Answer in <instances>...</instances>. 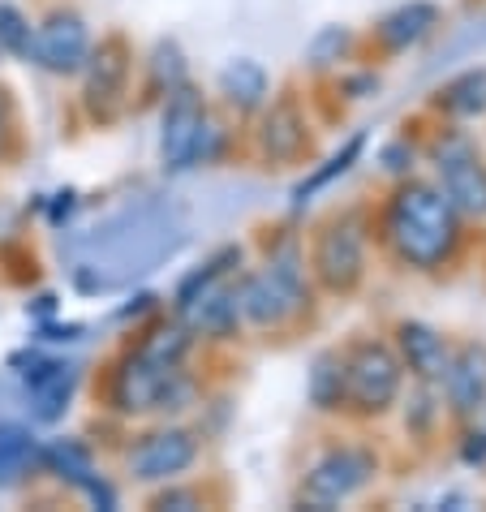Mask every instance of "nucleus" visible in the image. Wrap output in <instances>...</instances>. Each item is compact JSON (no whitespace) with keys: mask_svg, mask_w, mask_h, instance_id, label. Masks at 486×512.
<instances>
[{"mask_svg":"<svg viewBox=\"0 0 486 512\" xmlns=\"http://www.w3.org/2000/svg\"><path fill=\"white\" fill-rule=\"evenodd\" d=\"M302 147H306V121H302V112L284 99V104L271 108L267 121H263V151H267V160L289 164L302 155Z\"/></svg>","mask_w":486,"mask_h":512,"instance_id":"obj_14","label":"nucleus"},{"mask_svg":"<svg viewBox=\"0 0 486 512\" xmlns=\"http://www.w3.org/2000/svg\"><path fill=\"white\" fill-rule=\"evenodd\" d=\"M400 349H405V362L418 379H443V366H448V349L443 340L422 323H405L400 327Z\"/></svg>","mask_w":486,"mask_h":512,"instance_id":"obj_15","label":"nucleus"},{"mask_svg":"<svg viewBox=\"0 0 486 512\" xmlns=\"http://www.w3.org/2000/svg\"><path fill=\"white\" fill-rule=\"evenodd\" d=\"M340 396H345V362L332 358V353H323L310 371V401L319 409H332Z\"/></svg>","mask_w":486,"mask_h":512,"instance_id":"obj_22","label":"nucleus"},{"mask_svg":"<svg viewBox=\"0 0 486 512\" xmlns=\"http://www.w3.org/2000/svg\"><path fill=\"white\" fill-rule=\"evenodd\" d=\"M435 22H439V9L426 5V0H413V5H405V9H396V13L383 18L379 39L388 48H409V44H418V39L431 31Z\"/></svg>","mask_w":486,"mask_h":512,"instance_id":"obj_16","label":"nucleus"},{"mask_svg":"<svg viewBox=\"0 0 486 512\" xmlns=\"http://www.w3.org/2000/svg\"><path fill=\"white\" fill-rule=\"evenodd\" d=\"M237 306L246 310V319L259 323V327H280L284 319H293L297 310L306 306L302 272H297L293 254H289V259H280V263H271L267 272L250 276L246 284H241Z\"/></svg>","mask_w":486,"mask_h":512,"instance_id":"obj_3","label":"nucleus"},{"mask_svg":"<svg viewBox=\"0 0 486 512\" xmlns=\"http://www.w3.org/2000/svg\"><path fill=\"white\" fill-rule=\"evenodd\" d=\"M439 177L452 207L469 211V216H486V164L465 138H448L439 147Z\"/></svg>","mask_w":486,"mask_h":512,"instance_id":"obj_6","label":"nucleus"},{"mask_svg":"<svg viewBox=\"0 0 486 512\" xmlns=\"http://www.w3.org/2000/svg\"><path fill=\"white\" fill-rule=\"evenodd\" d=\"M181 349H185L181 332H155V336L142 340V349L121 366V375H117V388H112L117 405L134 414V409H155V405L173 401Z\"/></svg>","mask_w":486,"mask_h":512,"instance_id":"obj_2","label":"nucleus"},{"mask_svg":"<svg viewBox=\"0 0 486 512\" xmlns=\"http://www.w3.org/2000/svg\"><path fill=\"white\" fill-rule=\"evenodd\" d=\"M125 78H130V52H125L121 39H104L91 52L87 65V104L95 117H112L125 95Z\"/></svg>","mask_w":486,"mask_h":512,"instance_id":"obj_11","label":"nucleus"},{"mask_svg":"<svg viewBox=\"0 0 486 512\" xmlns=\"http://www.w3.org/2000/svg\"><path fill=\"white\" fill-rule=\"evenodd\" d=\"M465 461H486V435H469V444H465Z\"/></svg>","mask_w":486,"mask_h":512,"instance_id":"obj_25","label":"nucleus"},{"mask_svg":"<svg viewBox=\"0 0 486 512\" xmlns=\"http://www.w3.org/2000/svg\"><path fill=\"white\" fill-rule=\"evenodd\" d=\"M203 134H207L203 104H198V95L190 87H177L173 104L164 112V164L173 173L190 168L203 155Z\"/></svg>","mask_w":486,"mask_h":512,"instance_id":"obj_7","label":"nucleus"},{"mask_svg":"<svg viewBox=\"0 0 486 512\" xmlns=\"http://www.w3.org/2000/svg\"><path fill=\"white\" fill-rule=\"evenodd\" d=\"M0 44L9 52H31V26L13 5H0Z\"/></svg>","mask_w":486,"mask_h":512,"instance_id":"obj_23","label":"nucleus"},{"mask_svg":"<svg viewBox=\"0 0 486 512\" xmlns=\"http://www.w3.org/2000/svg\"><path fill=\"white\" fill-rule=\"evenodd\" d=\"M35 457V439L18 422H0V487L13 482Z\"/></svg>","mask_w":486,"mask_h":512,"instance_id":"obj_20","label":"nucleus"},{"mask_svg":"<svg viewBox=\"0 0 486 512\" xmlns=\"http://www.w3.org/2000/svg\"><path fill=\"white\" fill-rule=\"evenodd\" d=\"M5 134H9V104H5V95H0V147H5Z\"/></svg>","mask_w":486,"mask_h":512,"instance_id":"obj_26","label":"nucleus"},{"mask_svg":"<svg viewBox=\"0 0 486 512\" xmlns=\"http://www.w3.org/2000/svg\"><path fill=\"white\" fill-rule=\"evenodd\" d=\"M388 241L409 267L431 272L456 246V207L431 186H405L388 207Z\"/></svg>","mask_w":486,"mask_h":512,"instance_id":"obj_1","label":"nucleus"},{"mask_svg":"<svg viewBox=\"0 0 486 512\" xmlns=\"http://www.w3.org/2000/svg\"><path fill=\"white\" fill-rule=\"evenodd\" d=\"M220 91L228 95V104H237V108H259L263 104V95H267V74H263V65L259 61H233L220 74Z\"/></svg>","mask_w":486,"mask_h":512,"instance_id":"obj_17","label":"nucleus"},{"mask_svg":"<svg viewBox=\"0 0 486 512\" xmlns=\"http://www.w3.org/2000/svg\"><path fill=\"white\" fill-rule=\"evenodd\" d=\"M194 457H198V444L190 431H155L130 452V469L142 482H160V478H173L181 469H190Z\"/></svg>","mask_w":486,"mask_h":512,"instance_id":"obj_10","label":"nucleus"},{"mask_svg":"<svg viewBox=\"0 0 486 512\" xmlns=\"http://www.w3.org/2000/svg\"><path fill=\"white\" fill-rule=\"evenodd\" d=\"M314 267H319L327 289L336 293H349L362 280V233H357V220H340L319 237Z\"/></svg>","mask_w":486,"mask_h":512,"instance_id":"obj_9","label":"nucleus"},{"mask_svg":"<svg viewBox=\"0 0 486 512\" xmlns=\"http://www.w3.org/2000/svg\"><path fill=\"white\" fill-rule=\"evenodd\" d=\"M48 461H52V469H56L61 478H74L78 487H87L99 504H112V491H104V487H99V482L91 478V461H87V452H82L78 444H69V439H61V444H52Z\"/></svg>","mask_w":486,"mask_h":512,"instance_id":"obj_18","label":"nucleus"},{"mask_svg":"<svg viewBox=\"0 0 486 512\" xmlns=\"http://www.w3.org/2000/svg\"><path fill=\"white\" fill-rule=\"evenodd\" d=\"M396 392H400V362L375 340H362L345 362V396L366 414H379V409L396 401Z\"/></svg>","mask_w":486,"mask_h":512,"instance_id":"obj_4","label":"nucleus"},{"mask_svg":"<svg viewBox=\"0 0 486 512\" xmlns=\"http://www.w3.org/2000/svg\"><path fill=\"white\" fill-rule=\"evenodd\" d=\"M190 504H194L190 491H168V495H160V500H155V508H190Z\"/></svg>","mask_w":486,"mask_h":512,"instance_id":"obj_24","label":"nucleus"},{"mask_svg":"<svg viewBox=\"0 0 486 512\" xmlns=\"http://www.w3.org/2000/svg\"><path fill=\"white\" fill-rule=\"evenodd\" d=\"M370 474H375V457L362 448H340V452H327L306 474V504L314 508H332L340 500H349L357 487H366Z\"/></svg>","mask_w":486,"mask_h":512,"instance_id":"obj_5","label":"nucleus"},{"mask_svg":"<svg viewBox=\"0 0 486 512\" xmlns=\"http://www.w3.org/2000/svg\"><path fill=\"white\" fill-rule=\"evenodd\" d=\"M439 104L452 112V117H478L486 108V69H469L456 82H448L439 95Z\"/></svg>","mask_w":486,"mask_h":512,"instance_id":"obj_19","label":"nucleus"},{"mask_svg":"<svg viewBox=\"0 0 486 512\" xmlns=\"http://www.w3.org/2000/svg\"><path fill=\"white\" fill-rule=\"evenodd\" d=\"M31 56L48 74H74L87 61V26L74 13H52L31 39Z\"/></svg>","mask_w":486,"mask_h":512,"instance_id":"obj_8","label":"nucleus"},{"mask_svg":"<svg viewBox=\"0 0 486 512\" xmlns=\"http://www.w3.org/2000/svg\"><path fill=\"white\" fill-rule=\"evenodd\" d=\"M443 379H448V396L461 414H474L486 401V349L482 345H465L456 358L443 366Z\"/></svg>","mask_w":486,"mask_h":512,"instance_id":"obj_13","label":"nucleus"},{"mask_svg":"<svg viewBox=\"0 0 486 512\" xmlns=\"http://www.w3.org/2000/svg\"><path fill=\"white\" fill-rule=\"evenodd\" d=\"M74 366H65V362H44V366H35V371H26V396H31V405H35V418L39 422H56L65 414V405H69V396H74Z\"/></svg>","mask_w":486,"mask_h":512,"instance_id":"obj_12","label":"nucleus"},{"mask_svg":"<svg viewBox=\"0 0 486 512\" xmlns=\"http://www.w3.org/2000/svg\"><path fill=\"white\" fill-rule=\"evenodd\" d=\"M362 147H366V138H362V134H353V138L345 142V147H340V151L332 155V160H327L323 168H314V173L302 181V186L293 190V198H297V203H306V198H310V194H319V190L327 186V181L345 177L349 168H353V160H357V155H362Z\"/></svg>","mask_w":486,"mask_h":512,"instance_id":"obj_21","label":"nucleus"}]
</instances>
